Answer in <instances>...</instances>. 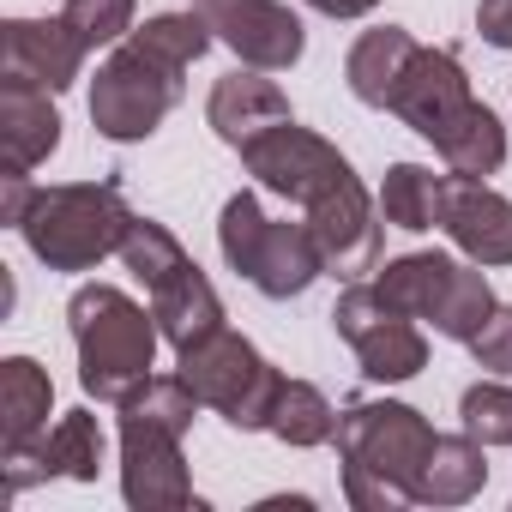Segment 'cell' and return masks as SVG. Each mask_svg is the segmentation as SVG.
<instances>
[{
  "label": "cell",
  "instance_id": "obj_18",
  "mask_svg": "<svg viewBox=\"0 0 512 512\" xmlns=\"http://www.w3.org/2000/svg\"><path fill=\"white\" fill-rule=\"evenodd\" d=\"M151 314H157V332H163V344L181 356V350H193V344H205L211 332H223V302H217V290H211V278L187 260L175 278H163L151 296Z\"/></svg>",
  "mask_w": 512,
  "mask_h": 512
},
{
  "label": "cell",
  "instance_id": "obj_3",
  "mask_svg": "<svg viewBox=\"0 0 512 512\" xmlns=\"http://www.w3.org/2000/svg\"><path fill=\"white\" fill-rule=\"evenodd\" d=\"M133 211L115 181H67V187H37L19 235L49 272H91L109 253H121Z\"/></svg>",
  "mask_w": 512,
  "mask_h": 512
},
{
  "label": "cell",
  "instance_id": "obj_32",
  "mask_svg": "<svg viewBox=\"0 0 512 512\" xmlns=\"http://www.w3.org/2000/svg\"><path fill=\"white\" fill-rule=\"evenodd\" d=\"M31 199H37V187H31V175H19V169H7L0 175V223H25V211H31Z\"/></svg>",
  "mask_w": 512,
  "mask_h": 512
},
{
  "label": "cell",
  "instance_id": "obj_10",
  "mask_svg": "<svg viewBox=\"0 0 512 512\" xmlns=\"http://www.w3.org/2000/svg\"><path fill=\"white\" fill-rule=\"evenodd\" d=\"M217 43L241 61V67H260V73H290L308 55V31L302 19L284 7V0H217L205 7Z\"/></svg>",
  "mask_w": 512,
  "mask_h": 512
},
{
  "label": "cell",
  "instance_id": "obj_33",
  "mask_svg": "<svg viewBox=\"0 0 512 512\" xmlns=\"http://www.w3.org/2000/svg\"><path fill=\"white\" fill-rule=\"evenodd\" d=\"M476 31L494 49H512V0H476Z\"/></svg>",
  "mask_w": 512,
  "mask_h": 512
},
{
  "label": "cell",
  "instance_id": "obj_16",
  "mask_svg": "<svg viewBox=\"0 0 512 512\" xmlns=\"http://www.w3.org/2000/svg\"><path fill=\"white\" fill-rule=\"evenodd\" d=\"M205 121H211V133H217L223 145L241 151L247 139H260V133H272V127H284V121H296V115H290V97L278 91L272 73H260V67H235V73H223V79L211 85Z\"/></svg>",
  "mask_w": 512,
  "mask_h": 512
},
{
  "label": "cell",
  "instance_id": "obj_4",
  "mask_svg": "<svg viewBox=\"0 0 512 512\" xmlns=\"http://www.w3.org/2000/svg\"><path fill=\"white\" fill-rule=\"evenodd\" d=\"M217 247H223L229 272H241L253 290L272 296V302L302 296L326 272L308 217L302 223H290V217L278 223V217H266V205L253 199V193H229L223 199V211H217Z\"/></svg>",
  "mask_w": 512,
  "mask_h": 512
},
{
  "label": "cell",
  "instance_id": "obj_27",
  "mask_svg": "<svg viewBox=\"0 0 512 512\" xmlns=\"http://www.w3.org/2000/svg\"><path fill=\"white\" fill-rule=\"evenodd\" d=\"M121 266H127V272L145 284V296H151L163 278H175V272L187 266V247H181V235H175L169 223L133 211V223H127V235H121Z\"/></svg>",
  "mask_w": 512,
  "mask_h": 512
},
{
  "label": "cell",
  "instance_id": "obj_31",
  "mask_svg": "<svg viewBox=\"0 0 512 512\" xmlns=\"http://www.w3.org/2000/svg\"><path fill=\"white\" fill-rule=\"evenodd\" d=\"M470 356H476L482 374L512 380V302H494V314H488V320L476 326V338H470Z\"/></svg>",
  "mask_w": 512,
  "mask_h": 512
},
{
  "label": "cell",
  "instance_id": "obj_30",
  "mask_svg": "<svg viewBox=\"0 0 512 512\" xmlns=\"http://www.w3.org/2000/svg\"><path fill=\"white\" fill-rule=\"evenodd\" d=\"M133 13H139V0H67L61 19L79 31V43L97 55V49H121L133 37Z\"/></svg>",
  "mask_w": 512,
  "mask_h": 512
},
{
  "label": "cell",
  "instance_id": "obj_19",
  "mask_svg": "<svg viewBox=\"0 0 512 512\" xmlns=\"http://www.w3.org/2000/svg\"><path fill=\"white\" fill-rule=\"evenodd\" d=\"M416 49H422V43H416L404 25H374V31H362V37L350 43V61H344L350 97L368 103V109H392V91H398V79L410 73Z\"/></svg>",
  "mask_w": 512,
  "mask_h": 512
},
{
  "label": "cell",
  "instance_id": "obj_12",
  "mask_svg": "<svg viewBox=\"0 0 512 512\" xmlns=\"http://www.w3.org/2000/svg\"><path fill=\"white\" fill-rule=\"evenodd\" d=\"M121 494H127V506H139V512L199 506V500H193L187 458H181V434L145 428V422H121Z\"/></svg>",
  "mask_w": 512,
  "mask_h": 512
},
{
  "label": "cell",
  "instance_id": "obj_22",
  "mask_svg": "<svg viewBox=\"0 0 512 512\" xmlns=\"http://www.w3.org/2000/svg\"><path fill=\"white\" fill-rule=\"evenodd\" d=\"M434 151H440V163H446V175H464V181H488V175H500V163H506V127H500V115L488 109V103H464L452 121H446V133L440 139H428Z\"/></svg>",
  "mask_w": 512,
  "mask_h": 512
},
{
  "label": "cell",
  "instance_id": "obj_8",
  "mask_svg": "<svg viewBox=\"0 0 512 512\" xmlns=\"http://www.w3.org/2000/svg\"><path fill=\"white\" fill-rule=\"evenodd\" d=\"M241 169L260 181V187H272L278 199H290V205H314L320 193H332V187H344L356 169H350V157L332 145V139H320L314 127H296V121H284V127H272V133H260V139H247L241 145Z\"/></svg>",
  "mask_w": 512,
  "mask_h": 512
},
{
  "label": "cell",
  "instance_id": "obj_34",
  "mask_svg": "<svg viewBox=\"0 0 512 512\" xmlns=\"http://www.w3.org/2000/svg\"><path fill=\"white\" fill-rule=\"evenodd\" d=\"M314 13H326V19H368L380 0H308Z\"/></svg>",
  "mask_w": 512,
  "mask_h": 512
},
{
  "label": "cell",
  "instance_id": "obj_7",
  "mask_svg": "<svg viewBox=\"0 0 512 512\" xmlns=\"http://www.w3.org/2000/svg\"><path fill=\"white\" fill-rule=\"evenodd\" d=\"M181 103V79L151 67L139 49H109V61L91 79V127L109 145H139L163 127V115Z\"/></svg>",
  "mask_w": 512,
  "mask_h": 512
},
{
  "label": "cell",
  "instance_id": "obj_13",
  "mask_svg": "<svg viewBox=\"0 0 512 512\" xmlns=\"http://www.w3.org/2000/svg\"><path fill=\"white\" fill-rule=\"evenodd\" d=\"M91 49L79 43V31L67 19H7L0 25V73H19L43 91H67L85 73Z\"/></svg>",
  "mask_w": 512,
  "mask_h": 512
},
{
  "label": "cell",
  "instance_id": "obj_24",
  "mask_svg": "<svg viewBox=\"0 0 512 512\" xmlns=\"http://www.w3.org/2000/svg\"><path fill=\"white\" fill-rule=\"evenodd\" d=\"M446 181L452 175H434L428 163H392L386 181H380V217L386 229H404V235H422V229H440V211H446Z\"/></svg>",
  "mask_w": 512,
  "mask_h": 512
},
{
  "label": "cell",
  "instance_id": "obj_11",
  "mask_svg": "<svg viewBox=\"0 0 512 512\" xmlns=\"http://www.w3.org/2000/svg\"><path fill=\"white\" fill-rule=\"evenodd\" d=\"M109 458V440L97 428L91 410H67L43 440L31 446H13L7 464H0V476H7V494H25L31 482H49V476H73V482H97Z\"/></svg>",
  "mask_w": 512,
  "mask_h": 512
},
{
  "label": "cell",
  "instance_id": "obj_2",
  "mask_svg": "<svg viewBox=\"0 0 512 512\" xmlns=\"http://www.w3.org/2000/svg\"><path fill=\"white\" fill-rule=\"evenodd\" d=\"M67 332L79 350V386L97 404H127L151 374H157V314L151 302L139 308L127 290L115 284H79L67 302Z\"/></svg>",
  "mask_w": 512,
  "mask_h": 512
},
{
  "label": "cell",
  "instance_id": "obj_28",
  "mask_svg": "<svg viewBox=\"0 0 512 512\" xmlns=\"http://www.w3.org/2000/svg\"><path fill=\"white\" fill-rule=\"evenodd\" d=\"M205 404H199V392L181 380V368L175 374H151L127 404H121V422H145V428H169V434H181L187 440V428H193V416H199Z\"/></svg>",
  "mask_w": 512,
  "mask_h": 512
},
{
  "label": "cell",
  "instance_id": "obj_9",
  "mask_svg": "<svg viewBox=\"0 0 512 512\" xmlns=\"http://www.w3.org/2000/svg\"><path fill=\"white\" fill-rule=\"evenodd\" d=\"M302 217H308V229H314V241H320V260H326V272H332V278L362 284V278L380 266L386 217H380V199H374L356 175H350L344 187L320 193Z\"/></svg>",
  "mask_w": 512,
  "mask_h": 512
},
{
  "label": "cell",
  "instance_id": "obj_14",
  "mask_svg": "<svg viewBox=\"0 0 512 512\" xmlns=\"http://www.w3.org/2000/svg\"><path fill=\"white\" fill-rule=\"evenodd\" d=\"M464 103H470V73H464V61H458L452 49H416V61H410V73L398 79L386 115H398V121H404L410 133H422V139H440L446 121H452Z\"/></svg>",
  "mask_w": 512,
  "mask_h": 512
},
{
  "label": "cell",
  "instance_id": "obj_29",
  "mask_svg": "<svg viewBox=\"0 0 512 512\" xmlns=\"http://www.w3.org/2000/svg\"><path fill=\"white\" fill-rule=\"evenodd\" d=\"M458 428L482 446H512V386L494 374V380H476L464 386L458 398Z\"/></svg>",
  "mask_w": 512,
  "mask_h": 512
},
{
  "label": "cell",
  "instance_id": "obj_17",
  "mask_svg": "<svg viewBox=\"0 0 512 512\" xmlns=\"http://www.w3.org/2000/svg\"><path fill=\"white\" fill-rule=\"evenodd\" d=\"M61 145V109L55 91L19 79V73H0V163L31 175L37 163H49Z\"/></svg>",
  "mask_w": 512,
  "mask_h": 512
},
{
  "label": "cell",
  "instance_id": "obj_23",
  "mask_svg": "<svg viewBox=\"0 0 512 512\" xmlns=\"http://www.w3.org/2000/svg\"><path fill=\"white\" fill-rule=\"evenodd\" d=\"M482 482H488V446L470 440L464 428L434 434V452L416 476V506H464L482 494Z\"/></svg>",
  "mask_w": 512,
  "mask_h": 512
},
{
  "label": "cell",
  "instance_id": "obj_5",
  "mask_svg": "<svg viewBox=\"0 0 512 512\" xmlns=\"http://www.w3.org/2000/svg\"><path fill=\"white\" fill-rule=\"evenodd\" d=\"M181 380L199 392L205 410H217L229 428L253 434V428H272V410H278V392H284V374L253 350L241 332H211L205 344L181 350Z\"/></svg>",
  "mask_w": 512,
  "mask_h": 512
},
{
  "label": "cell",
  "instance_id": "obj_21",
  "mask_svg": "<svg viewBox=\"0 0 512 512\" xmlns=\"http://www.w3.org/2000/svg\"><path fill=\"white\" fill-rule=\"evenodd\" d=\"M452 278H458V260H452V253H398V260L374 266V290H380L398 314H410V320H422V326H434V314H440Z\"/></svg>",
  "mask_w": 512,
  "mask_h": 512
},
{
  "label": "cell",
  "instance_id": "obj_25",
  "mask_svg": "<svg viewBox=\"0 0 512 512\" xmlns=\"http://www.w3.org/2000/svg\"><path fill=\"white\" fill-rule=\"evenodd\" d=\"M211 43H217V31H211L205 13H151V19L133 25V37H127V49H139V55H145L151 67H163L169 79H187L193 61H199Z\"/></svg>",
  "mask_w": 512,
  "mask_h": 512
},
{
  "label": "cell",
  "instance_id": "obj_35",
  "mask_svg": "<svg viewBox=\"0 0 512 512\" xmlns=\"http://www.w3.org/2000/svg\"><path fill=\"white\" fill-rule=\"evenodd\" d=\"M199 7H217V0H199Z\"/></svg>",
  "mask_w": 512,
  "mask_h": 512
},
{
  "label": "cell",
  "instance_id": "obj_20",
  "mask_svg": "<svg viewBox=\"0 0 512 512\" xmlns=\"http://www.w3.org/2000/svg\"><path fill=\"white\" fill-rule=\"evenodd\" d=\"M49 410H55V380H49L43 362H31V356L0 362V452L43 440Z\"/></svg>",
  "mask_w": 512,
  "mask_h": 512
},
{
  "label": "cell",
  "instance_id": "obj_6",
  "mask_svg": "<svg viewBox=\"0 0 512 512\" xmlns=\"http://www.w3.org/2000/svg\"><path fill=\"white\" fill-rule=\"evenodd\" d=\"M332 326L338 338L356 350L362 374L374 386H404L428 368V338H422V320L398 314L374 284H350L332 308Z\"/></svg>",
  "mask_w": 512,
  "mask_h": 512
},
{
  "label": "cell",
  "instance_id": "obj_15",
  "mask_svg": "<svg viewBox=\"0 0 512 512\" xmlns=\"http://www.w3.org/2000/svg\"><path fill=\"white\" fill-rule=\"evenodd\" d=\"M440 229L452 235V247L476 266H512V199L494 193L488 181H446V211Z\"/></svg>",
  "mask_w": 512,
  "mask_h": 512
},
{
  "label": "cell",
  "instance_id": "obj_1",
  "mask_svg": "<svg viewBox=\"0 0 512 512\" xmlns=\"http://www.w3.org/2000/svg\"><path fill=\"white\" fill-rule=\"evenodd\" d=\"M332 446L344 470V500L356 512H398L416 506V476L434 452V428L398 398H356L338 410Z\"/></svg>",
  "mask_w": 512,
  "mask_h": 512
},
{
  "label": "cell",
  "instance_id": "obj_26",
  "mask_svg": "<svg viewBox=\"0 0 512 512\" xmlns=\"http://www.w3.org/2000/svg\"><path fill=\"white\" fill-rule=\"evenodd\" d=\"M266 434H278V440L296 446V452H308V446H332V434H338V410H332V398H326L320 386H308V380H284Z\"/></svg>",
  "mask_w": 512,
  "mask_h": 512
}]
</instances>
